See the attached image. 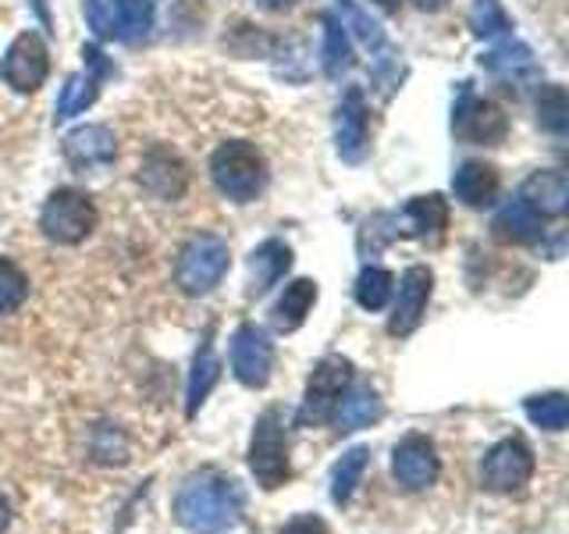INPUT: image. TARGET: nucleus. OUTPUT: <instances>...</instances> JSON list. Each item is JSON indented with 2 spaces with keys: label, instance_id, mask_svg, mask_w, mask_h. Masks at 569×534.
Masks as SVG:
<instances>
[{
  "label": "nucleus",
  "instance_id": "nucleus-1",
  "mask_svg": "<svg viewBox=\"0 0 569 534\" xmlns=\"http://www.w3.org/2000/svg\"><path fill=\"white\" fill-rule=\"evenodd\" d=\"M246 510V495L236 477L221 471H200L182 481L174 495V521L192 534L236 531Z\"/></svg>",
  "mask_w": 569,
  "mask_h": 534
},
{
  "label": "nucleus",
  "instance_id": "nucleus-2",
  "mask_svg": "<svg viewBox=\"0 0 569 534\" xmlns=\"http://www.w3.org/2000/svg\"><path fill=\"white\" fill-rule=\"evenodd\" d=\"M210 178L218 192L228 196L231 204H253L267 182V168L253 142L228 139L210 157Z\"/></svg>",
  "mask_w": 569,
  "mask_h": 534
},
{
  "label": "nucleus",
  "instance_id": "nucleus-3",
  "mask_svg": "<svg viewBox=\"0 0 569 534\" xmlns=\"http://www.w3.org/2000/svg\"><path fill=\"white\" fill-rule=\"evenodd\" d=\"M231 267V249L213 231H196V236L178 249L174 281L186 296H207L221 285Z\"/></svg>",
  "mask_w": 569,
  "mask_h": 534
},
{
  "label": "nucleus",
  "instance_id": "nucleus-4",
  "mask_svg": "<svg viewBox=\"0 0 569 534\" xmlns=\"http://www.w3.org/2000/svg\"><path fill=\"white\" fill-rule=\"evenodd\" d=\"M249 471H253L257 485L263 492H274L292 477L289 435H284V417L278 406L263 409L253 424V438H249Z\"/></svg>",
  "mask_w": 569,
  "mask_h": 534
},
{
  "label": "nucleus",
  "instance_id": "nucleus-5",
  "mask_svg": "<svg viewBox=\"0 0 569 534\" xmlns=\"http://www.w3.org/2000/svg\"><path fill=\"white\" fill-rule=\"evenodd\" d=\"M97 207L93 200L82 192V189H53L47 196V204L40 210V228H43V236L50 243H58V246H76L82 243L89 231L97 228Z\"/></svg>",
  "mask_w": 569,
  "mask_h": 534
},
{
  "label": "nucleus",
  "instance_id": "nucleus-6",
  "mask_svg": "<svg viewBox=\"0 0 569 534\" xmlns=\"http://www.w3.org/2000/svg\"><path fill=\"white\" fill-rule=\"evenodd\" d=\"M153 0H86V22L100 40L136 43L153 29Z\"/></svg>",
  "mask_w": 569,
  "mask_h": 534
},
{
  "label": "nucleus",
  "instance_id": "nucleus-7",
  "mask_svg": "<svg viewBox=\"0 0 569 534\" xmlns=\"http://www.w3.org/2000/svg\"><path fill=\"white\" fill-rule=\"evenodd\" d=\"M452 132L462 142L498 147V142H506L509 136V118L495 100L477 97L470 82H459V97L452 103Z\"/></svg>",
  "mask_w": 569,
  "mask_h": 534
},
{
  "label": "nucleus",
  "instance_id": "nucleus-8",
  "mask_svg": "<svg viewBox=\"0 0 569 534\" xmlns=\"http://www.w3.org/2000/svg\"><path fill=\"white\" fill-rule=\"evenodd\" d=\"M349 385H352V364L346 356H325L307 382V396H302V406H299V424L310 427V424L328 421L335 403L342 399V392Z\"/></svg>",
  "mask_w": 569,
  "mask_h": 534
},
{
  "label": "nucleus",
  "instance_id": "nucleus-9",
  "mask_svg": "<svg viewBox=\"0 0 569 534\" xmlns=\"http://www.w3.org/2000/svg\"><path fill=\"white\" fill-rule=\"evenodd\" d=\"M0 76H4V82L14 89V93H22V97L36 93L50 76V50L43 43V36L32 29L14 36L4 61H0Z\"/></svg>",
  "mask_w": 569,
  "mask_h": 534
},
{
  "label": "nucleus",
  "instance_id": "nucleus-10",
  "mask_svg": "<svg viewBox=\"0 0 569 534\" xmlns=\"http://www.w3.org/2000/svg\"><path fill=\"white\" fill-rule=\"evenodd\" d=\"M271 367H274V343L260 325H239L231 335V374L246 385V388H263L271 382Z\"/></svg>",
  "mask_w": 569,
  "mask_h": 534
},
{
  "label": "nucleus",
  "instance_id": "nucleus-11",
  "mask_svg": "<svg viewBox=\"0 0 569 534\" xmlns=\"http://www.w3.org/2000/svg\"><path fill=\"white\" fill-rule=\"evenodd\" d=\"M533 477V453L523 438H502L491 445L485 463H480V481L491 492H520Z\"/></svg>",
  "mask_w": 569,
  "mask_h": 534
},
{
  "label": "nucleus",
  "instance_id": "nucleus-12",
  "mask_svg": "<svg viewBox=\"0 0 569 534\" xmlns=\"http://www.w3.org/2000/svg\"><path fill=\"white\" fill-rule=\"evenodd\" d=\"M431 293H435V275H431V267H423V264L406 267L402 278H399L396 307H391V317H388V335H396V338L413 335V332L420 328L423 314H427V303H431Z\"/></svg>",
  "mask_w": 569,
  "mask_h": 534
},
{
  "label": "nucleus",
  "instance_id": "nucleus-13",
  "mask_svg": "<svg viewBox=\"0 0 569 534\" xmlns=\"http://www.w3.org/2000/svg\"><path fill=\"white\" fill-rule=\"evenodd\" d=\"M335 150L346 165H360L370 150V115L360 89H346L335 107Z\"/></svg>",
  "mask_w": 569,
  "mask_h": 534
},
{
  "label": "nucleus",
  "instance_id": "nucleus-14",
  "mask_svg": "<svg viewBox=\"0 0 569 534\" xmlns=\"http://www.w3.org/2000/svg\"><path fill=\"white\" fill-rule=\"evenodd\" d=\"M82 58H86V71H76V76H68V82L61 86L58 107H53V121H68V118L82 115L86 107L97 100L100 79L114 71L111 61H103V50L100 47H82Z\"/></svg>",
  "mask_w": 569,
  "mask_h": 534
},
{
  "label": "nucleus",
  "instance_id": "nucleus-15",
  "mask_svg": "<svg viewBox=\"0 0 569 534\" xmlns=\"http://www.w3.org/2000/svg\"><path fill=\"white\" fill-rule=\"evenodd\" d=\"M391 474H396V481L409 492L431 488L438 481V474H441L435 442L427 435H406L396 445V453H391Z\"/></svg>",
  "mask_w": 569,
  "mask_h": 534
},
{
  "label": "nucleus",
  "instance_id": "nucleus-16",
  "mask_svg": "<svg viewBox=\"0 0 569 534\" xmlns=\"http://www.w3.org/2000/svg\"><path fill=\"white\" fill-rule=\"evenodd\" d=\"M139 186L157 200H182L189 189L186 160L168 147H150L139 165Z\"/></svg>",
  "mask_w": 569,
  "mask_h": 534
},
{
  "label": "nucleus",
  "instance_id": "nucleus-17",
  "mask_svg": "<svg viewBox=\"0 0 569 534\" xmlns=\"http://www.w3.org/2000/svg\"><path fill=\"white\" fill-rule=\"evenodd\" d=\"M61 154L76 171L107 168L118 157V139L107 125H79L61 139Z\"/></svg>",
  "mask_w": 569,
  "mask_h": 534
},
{
  "label": "nucleus",
  "instance_id": "nucleus-18",
  "mask_svg": "<svg viewBox=\"0 0 569 534\" xmlns=\"http://www.w3.org/2000/svg\"><path fill=\"white\" fill-rule=\"evenodd\" d=\"M388 221L396 225L391 231L409 239H427V236H441L445 225H449V204H445L441 192L431 196H413L399 214H388Z\"/></svg>",
  "mask_w": 569,
  "mask_h": 534
},
{
  "label": "nucleus",
  "instance_id": "nucleus-19",
  "mask_svg": "<svg viewBox=\"0 0 569 534\" xmlns=\"http://www.w3.org/2000/svg\"><path fill=\"white\" fill-rule=\"evenodd\" d=\"M520 200L538 214V218H562L569 210V178L559 168L533 171L520 189Z\"/></svg>",
  "mask_w": 569,
  "mask_h": 534
},
{
  "label": "nucleus",
  "instance_id": "nucleus-20",
  "mask_svg": "<svg viewBox=\"0 0 569 534\" xmlns=\"http://www.w3.org/2000/svg\"><path fill=\"white\" fill-rule=\"evenodd\" d=\"M289 267H292V249L284 246L281 239L260 243L253 254H249V285H246V296L249 299L267 296L284 275H289Z\"/></svg>",
  "mask_w": 569,
  "mask_h": 534
},
{
  "label": "nucleus",
  "instance_id": "nucleus-21",
  "mask_svg": "<svg viewBox=\"0 0 569 534\" xmlns=\"http://www.w3.org/2000/svg\"><path fill=\"white\" fill-rule=\"evenodd\" d=\"M498 189H502V178L485 160H462L452 175V192L462 207L485 210L498 200Z\"/></svg>",
  "mask_w": 569,
  "mask_h": 534
},
{
  "label": "nucleus",
  "instance_id": "nucleus-22",
  "mask_svg": "<svg viewBox=\"0 0 569 534\" xmlns=\"http://www.w3.org/2000/svg\"><path fill=\"white\" fill-rule=\"evenodd\" d=\"M381 414H385V406L378 392L370 385H349L342 392V399L335 403L328 421H335V432L349 435V432H360V427H370L373 421H381Z\"/></svg>",
  "mask_w": 569,
  "mask_h": 534
},
{
  "label": "nucleus",
  "instance_id": "nucleus-23",
  "mask_svg": "<svg viewBox=\"0 0 569 534\" xmlns=\"http://www.w3.org/2000/svg\"><path fill=\"white\" fill-rule=\"evenodd\" d=\"M480 68L491 71L495 79L509 82V89L516 82L538 76V61H533V50L523 40H512V36H509V40H502V43H495L488 53H480Z\"/></svg>",
  "mask_w": 569,
  "mask_h": 534
},
{
  "label": "nucleus",
  "instance_id": "nucleus-24",
  "mask_svg": "<svg viewBox=\"0 0 569 534\" xmlns=\"http://www.w3.org/2000/svg\"><path fill=\"white\" fill-rule=\"evenodd\" d=\"M491 236L509 246H527V243H538L545 236V228H541L538 214H533L523 200H509L498 207L495 221H491Z\"/></svg>",
  "mask_w": 569,
  "mask_h": 534
},
{
  "label": "nucleus",
  "instance_id": "nucleus-25",
  "mask_svg": "<svg viewBox=\"0 0 569 534\" xmlns=\"http://www.w3.org/2000/svg\"><path fill=\"white\" fill-rule=\"evenodd\" d=\"M313 303H317V281L313 278H296V281H289V285H284L281 299L274 303V310H271V325L278 332H284V335L302 328V320L310 317Z\"/></svg>",
  "mask_w": 569,
  "mask_h": 534
},
{
  "label": "nucleus",
  "instance_id": "nucleus-26",
  "mask_svg": "<svg viewBox=\"0 0 569 534\" xmlns=\"http://www.w3.org/2000/svg\"><path fill=\"white\" fill-rule=\"evenodd\" d=\"M213 328L203 332V343L196 349V360H192V370H189V388H186V414L196 417V409H200L210 396V388L218 385L221 378V360L213 356Z\"/></svg>",
  "mask_w": 569,
  "mask_h": 534
},
{
  "label": "nucleus",
  "instance_id": "nucleus-27",
  "mask_svg": "<svg viewBox=\"0 0 569 534\" xmlns=\"http://www.w3.org/2000/svg\"><path fill=\"white\" fill-rule=\"evenodd\" d=\"M320 26H325V47H320V68H325L328 79H342L352 68V43L342 22L335 18V11L320 14Z\"/></svg>",
  "mask_w": 569,
  "mask_h": 534
},
{
  "label": "nucleus",
  "instance_id": "nucleus-28",
  "mask_svg": "<svg viewBox=\"0 0 569 534\" xmlns=\"http://www.w3.org/2000/svg\"><path fill=\"white\" fill-rule=\"evenodd\" d=\"M367 463H370V449L367 445H352V449L335 463V471H331V498L338 506H346L356 485L363 481V471H367Z\"/></svg>",
  "mask_w": 569,
  "mask_h": 534
},
{
  "label": "nucleus",
  "instance_id": "nucleus-29",
  "mask_svg": "<svg viewBox=\"0 0 569 534\" xmlns=\"http://www.w3.org/2000/svg\"><path fill=\"white\" fill-rule=\"evenodd\" d=\"M356 303H360L363 310H385L391 293H396V275L388 271V267H378V264H367L360 278H356Z\"/></svg>",
  "mask_w": 569,
  "mask_h": 534
},
{
  "label": "nucleus",
  "instance_id": "nucleus-30",
  "mask_svg": "<svg viewBox=\"0 0 569 534\" xmlns=\"http://www.w3.org/2000/svg\"><path fill=\"white\" fill-rule=\"evenodd\" d=\"M335 18H338V22H342V29L352 32L356 40H360L367 50H385V47H388L381 22H373V18H370L360 4H356V0H338V4H335Z\"/></svg>",
  "mask_w": 569,
  "mask_h": 534
},
{
  "label": "nucleus",
  "instance_id": "nucleus-31",
  "mask_svg": "<svg viewBox=\"0 0 569 534\" xmlns=\"http://www.w3.org/2000/svg\"><path fill=\"white\" fill-rule=\"evenodd\" d=\"M467 22H470V32L477 36V40H502V36L512 29L502 0H473Z\"/></svg>",
  "mask_w": 569,
  "mask_h": 534
},
{
  "label": "nucleus",
  "instance_id": "nucleus-32",
  "mask_svg": "<svg viewBox=\"0 0 569 534\" xmlns=\"http://www.w3.org/2000/svg\"><path fill=\"white\" fill-rule=\"evenodd\" d=\"M538 125L551 136H566L569 132V97L559 82L541 86L538 93Z\"/></svg>",
  "mask_w": 569,
  "mask_h": 534
},
{
  "label": "nucleus",
  "instance_id": "nucleus-33",
  "mask_svg": "<svg viewBox=\"0 0 569 534\" xmlns=\"http://www.w3.org/2000/svg\"><path fill=\"white\" fill-rule=\"evenodd\" d=\"M527 417L545 427V432H562V427L569 424V399L566 392H545V396H530L523 403Z\"/></svg>",
  "mask_w": 569,
  "mask_h": 534
},
{
  "label": "nucleus",
  "instance_id": "nucleus-34",
  "mask_svg": "<svg viewBox=\"0 0 569 534\" xmlns=\"http://www.w3.org/2000/svg\"><path fill=\"white\" fill-rule=\"evenodd\" d=\"M26 299H29V278H26V271L14 260L0 257V317L22 310Z\"/></svg>",
  "mask_w": 569,
  "mask_h": 534
},
{
  "label": "nucleus",
  "instance_id": "nucleus-35",
  "mask_svg": "<svg viewBox=\"0 0 569 534\" xmlns=\"http://www.w3.org/2000/svg\"><path fill=\"white\" fill-rule=\"evenodd\" d=\"M281 534H328V524L313 513H299L281 527Z\"/></svg>",
  "mask_w": 569,
  "mask_h": 534
},
{
  "label": "nucleus",
  "instance_id": "nucleus-36",
  "mask_svg": "<svg viewBox=\"0 0 569 534\" xmlns=\"http://www.w3.org/2000/svg\"><path fill=\"white\" fill-rule=\"evenodd\" d=\"M8 524H11V506H8V498L0 495V534L8 531Z\"/></svg>",
  "mask_w": 569,
  "mask_h": 534
},
{
  "label": "nucleus",
  "instance_id": "nucleus-37",
  "mask_svg": "<svg viewBox=\"0 0 569 534\" xmlns=\"http://www.w3.org/2000/svg\"><path fill=\"white\" fill-rule=\"evenodd\" d=\"M413 4H417L420 11H441L445 4H449V0H413Z\"/></svg>",
  "mask_w": 569,
  "mask_h": 534
},
{
  "label": "nucleus",
  "instance_id": "nucleus-38",
  "mask_svg": "<svg viewBox=\"0 0 569 534\" xmlns=\"http://www.w3.org/2000/svg\"><path fill=\"white\" fill-rule=\"evenodd\" d=\"M260 8H271V11H281V8H289L292 0H257Z\"/></svg>",
  "mask_w": 569,
  "mask_h": 534
},
{
  "label": "nucleus",
  "instance_id": "nucleus-39",
  "mask_svg": "<svg viewBox=\"0 0 569 534\" xmlns=\"http://www.w3.org/2000/svg\"><path fill=\"white\" fill-rule=\"evenodd\" d=\"M381 11H399V0H373Z\"/></svg>",
  "mask_w": 569,
  "mask_h": 534
}]
</instances>
